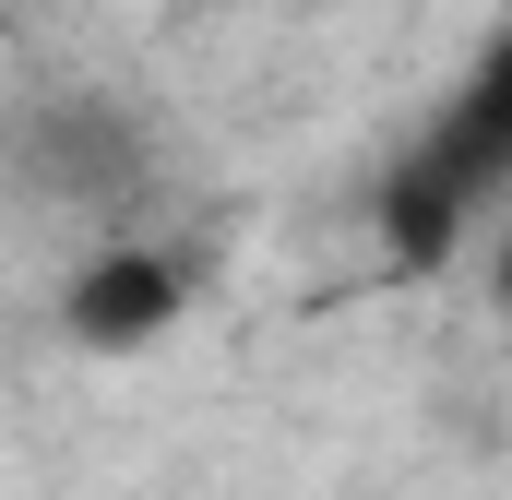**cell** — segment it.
Masks as SVG:
<instances>
[{
  "instance_id": "obj_1",
  "label": "cell",
  "mask_w": 512,
  "mask_h": 500,
  "mask_svg": "<svg viewBox=\"0 0 512 500\" xmlns=\"http://www.w3.org/2000/svg\"><path fill=\"white\" fill-rule=\"evenodd\" d=\"M179 310H191V274H179L155 239L84 250V262H72V286H60V334H72L84 358H131V346H155Z\"/></svg>"
},
{
  "instance_id": "obj_2",
  "label": "cell",
  "mask_w": 512,
  "mask_h": 500,
  "mask_svg": "<svg viewBox=\"0 0 512 500\" xmlns=\"http://www.w3.org/2000/svg\"><path fill=\"white\" fill-rule=\"evenodd\" d=\"M477 215H489V203H477L465 179H441L417 143L393 155V179H382V250L405 262V274H441V262L465 250V227H477Z\"/></svg>"
},
{
  "instance_id": "obj_3",
  "label": "cell",
  "mask_w": 512,
  "mask_h": 500,
  "mask_svg": "<svg viewBox=\"0 0 512 500\" xmlns=\"http://www.w3.org/2000/svg\"><path fill=\"white\" fill-rule=\"evenodd\" d=\"M417 155H429L441 179H465L477 203H501V179H512V60H489L441 120L417 131Z\"/></svg>"
},
{
  "instance_id": "obj_4",
  "label": "cell",
  "mask_w": 512,
  "mask_h": 500,
  "mask_svg": "<svg viewBox=\"0 0 512 500\" xmlns=\"http://www.w3.org/2000/svg\"><path fill=\"white\" fill-rule=\"evenodd\" d=\"M24 155H36V179L48 191H131V167H143V131L108 120V108H48V120L24 131Z\"/></svg>"
},
{
  "instance_id": "obj_5",
  "label": "cell",
  "mask_w": 512,
  "mask_h": 500,
  "mask_svg": "<svg viewBox=\"0 0 512 500\" xmlns=\"http://www.w3.org/2000/svg\"><path fill=\"white\" fill-rule=\"evenodd\" d=\"M262 12H310V0H262Z\"/></svg>"
}]
</instances>
